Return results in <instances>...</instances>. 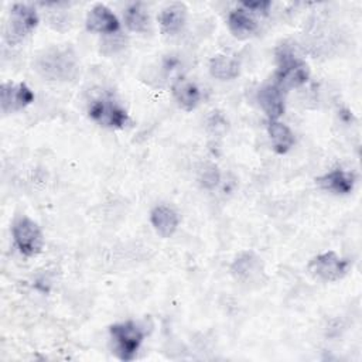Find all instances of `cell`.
Masks as SVG:
<instances>
[{"label": "cell", "instance_id": "obj_1", "mask_svg": "<svg viewBox=\"0 0 362 362\" xmlns=\"http://www.w3.org/2000/svg\"><path fill=\"white\" fill-rule=\"evenodd\" d=\"M34 69L47 81L68 82L79 74V59L68 45H52L34 61Z\"/></svg>", "mask_w": 362, "mask_h": 362}, {"label": "cell", "instance_id": "obj_2", "mask_svg": "<svg viewBox=\"0 0 362 362\" xmlns=\"http://www.w3.org/2000/svg\"><path fill=\"white\" fill-rule=\"evenodd\" d=\"M276 85L284 92L298 88L308 81L310 68L303 58H300L293 45L283 42L276 48Z\"/></svg>", "mask_w": 362, "mask_h": 362}, {"label": "cell", "instance_id": "obj_3", "mask_svg": "<svg viewBox=\"0 0 362 362\" xmlns=\"http://www.w3.org/2000/svg\"><path fill=\"white\" fill-rule=\"evenodd\" d=\"M109 335L113 342L112 352L120 361H133L143 344L146 329L139 322L127 320L109 327Z\"/></svg>", "mask_w": 362, "mask_h": 362}, {"label": "cell", "instance_id": "obj_4", "mask_svg": "<svg viewBox=\"0 0 362 362\" xmlns=\"http://www.w3.org/2000/svg\"><path fill=\"white\" fill-rule=\"evenodd\" d=\"M88 116L99 126L107 129H124L130 123L127 110L110 92H102L89 100Z\"/></svg>", "mask_w": 362, "mask_h": 362}, {"label": "cell", "instance_id": "obj_5", "mask_svg": "<svg viewBox=\"0 0 362 362\" xmlns=\"http://www.w3.org/2000/svg\"><path fill=\"white\" fill-rule=\"evenodd\" d=\"M37 10L25 3H16L10 8L6 25V40L8 44H17L34 31L38 24Z\"/></svg>", "mask_w": 362, "mask_h": 362}, {"label": "cell", "instance_id": "obj_6", "mask_svg": "<svg viewBox=\"0 0 362 362\" xmlns=\"http://www.w3.org/2000/svg\"><path fill=\"white\" fill-rule=\"evenodd\" d=\"M14 243L21 255L34 257L41 253L44 247V235L41 228L28 216H20L14 221L11 228Z\"/></svg>", "mask_w": 362, "mask_h": 362}, {"label": "cell", "instance_id": "obj_7", "mask_svg": "<svg viewBox=\"0 0 362 362\" xmlns=\"http://www.w3.org/2000/svg\"><path fill=\"white\" fill-rule=\"evenodd\" d=\"M307 269L313 277L321 281H338L348 273L349 260L338 256L334 250H328L314 256Z\"/></svg>", "mask_w": 362, "mask_h": 362}, {"label": "cell", "instance_id": "obj_8", "mask_svg": "<svg viewBox=\"0 0 362 362\" xmlns=\"http://www.w3.org/2000/svg\"><path fill=\"white\" fill-rule=\"evenodd\" d=\"M233 279L246 286H259L264 277V266L262 257L252 250L240 252L230 264Z\"/></svg>", "mask_w": 362, "mask_h": 362}, {"label": "cell", "instance_id": "obj_9", "mask_svg": "<svg viewBox=\"0 0 362 362\" xmlns=\"http://www.w3.org/2000/svg\"><path fill=\"white\" fill-rule=\"evenodd\" d=\"M34 92L24 82H4L0 86V109L3 115L23 110L34 102Z\"/></svg>", "mask_w": 362, "mask_h": 362}, {"label": "cell", "instance_id": "obj_10", "mask_svg": "<svg viewBox=\"0 0 362 362\" xmlns=\"http://www.w3.org/2000/svg\"><path fill=\"white\" fill-rule=\"evenodd\" d=\"M85 27L90 33L109 35V34L119 33L120 23L116 14L107 6L102 3H96L86 13Z\"/></svg>", "mask_w": 362, "mask_h": 362}, {"label": "cell", "instance_id": "obj_11", "mask_svg": "<svg viewBox=\"0 0 362 362\" xmlns=\"http://www.w3.org/2000/svg\"><path fill=\"white\" fill-rule=\"evenodd\" d=\"M256 99L269 120H277L286 110L284 93L276 83L263 85L257 90Z\"/></svg>", "mask_w": 362, "mask_h": 362}, {"label": "cell", "instance_id": "obj_12", "mask_svg": "<svg viewBox=\"0 0 362 362\" xmlns=\"http://www.w3.org/2000/svg\"><path fill=\"white\" fill-rule=\"evenodd\" d=\"M355 181V175L351 171H345L342 168H335L315 178V182L321 189L329 191L337 195L351 194L354 191Z\"/></svg>", "mask_w": 362, "mask_h": 362}, {"label": "cell", "instance_id": "obj_13", "mask_svg": "<svg viewBox=\"0 0 362 362\" xmlns=\"http://www.w3.org/2000/svg\"><path fill=\"white\" fill-rule=\"evenodd\" d=\"M228 27L230 34L238 40H246L256 34L259 24L253 13L247 11L242 6L230 10L228 16Z\"/></svg>", "mask_w": 362, "mask_h": 362}, {"label": "cell", "instance_id": "obj_14", "mask_svg": "<svg viewBox=\"0 0 362 362\" xmlns=\"http://www.w3.org/2000/svg\"><path fill=\"white\" fill-rule=\"evenodd\" d=\"M158 24L165 35L178 34L187 21V6L184 3H170L158 13Z\"/></svg>", "mask_w": 362, "mask_h": 362}, {"label": "cell", "instance_id": "obj_15", "mask_svg": "<svg viewBox=\"0 0 362 362\" xmlns=\"http://www.w3.org/2000/svg\"><path fill=\"white\" fill-rule=\"evenodd\" d=\"M240 72V61L235 54L221 52L209 59V74L218 81H232Z\"/></svg>", "mask_w": 362, "mask_h": 362}, {"label": "cell", "instance_id": "obj_16", "mask_svg": "<svg viewBox=\"0 0 362 362\" xmlns=\"http://www.w3.org/2000/svg\"><path fill=\"white\" fill-rule=\"evenodd\" d=\"M150 222L154 230L161 238H170L175 233L180 218L178 214L168 205H157L150 212Z\"/></svg>", "mask_w": 362, "mask_h": 362}, {"label": "cell", "instance_id": "obj_17", "mask_svg": "<svg viewBox=\"0 0 362 362\" xmlns=\"http://www.w3.org/2000/svg\"><path fill=\"white\" fill-rule=\"evenodd\" d=\"M171 93L178 103L180 107L184 110L195 109L201 102V90L199 88L187 78H178L171 85Z\"/></svg>", "mask_w": 362, "mask_h": 362}, {"label": "cell", "instance_id": "obj_18", "mask_svg": "<svg viewBox=\"0 0 362 362\" xmlns=\"http://www.w3.org/2000/svg\"><path fill=\"white\" fill-rule=\"evenodd\" d=\"M267 133L272 140L273 150L277 154H286L294 146V141H296L294 133L287 124L279 120H269Z\"/></svg>", "mask_w": 362, "mask_h": 362}, {"label": "cell", "instance_id": "obj_19", "mask_svg": "<svg viewBox=\"0 0 362 362\" xmlns=\"http://www.w3.org/2000/svg\"><path fill=\"white\" fill-rule=\"evenodd\" d=\"M124 24L133 33H146L150 25V17L141 3H133L124 10Z\"/></svg>", "mask_w": 362, "mask_h": 362}, {"label": "cell", "instance_id": "obj_20", "mask_svg": "<svg viewBox=\"0 0 362 362\" xmlns=\"http://www.w3.org/2000/svg\"><path fill=\"white\" fill-rule=\"evenodd\" d=\"M124 47H126V37L122 35L120 33H115V34L103 35L99 49L103 55L110 57L124 49Z\"/></svg>", "mask_w": 362, "mask_h": 362}, {"label": "cell", "instance_id": "obj_21", "mask_svg": "<svg viewBox=\"0 0 362 362\" xmlns=\"http://www.w3.org/2000/svg\"><path fill=\"white\" fill-rule=\"evenodd\" d=\"M198 181L206 189L215 188L221 181V173H219L218 167L212 163L204 164L201 167V170L198 171Z\"/></svg>", "mask_w": 362, "mask_h": 362}, {"label": "cell", "instance_id": "obj_22", "mask_svg": "<svg viewBox=\"0 0 362 362\" xmlns=\"http://www.w3.org/2000/svg\"><path fill=\"white\" fill-rule=\"evenodd\" d=\"M243 8L253 14H262L266 16L272 7V1L269 0H255V1H243L240 4Z\"/></svg>", "mask_w": 362, "mask_h": 362}]
</instances>
